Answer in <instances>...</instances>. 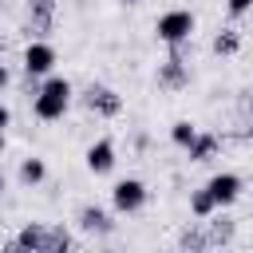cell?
Instances as JSON below:
<instances>
[{
	"label": "cell",
	"instance_id": "1",
	"mask_svg": "<svg viewBox=\"0 0 253 253\" xmlns=\"http://www.w3.org/2000/svg\"><path fill=\"white\" fill-rule=\"evenodd\" d=\"M32 107H36V115L40 119H63V111L71 107V83L67 79H47L43 87H40V95L32 99Z\"/></svg>",
	"mask_w": 253,
	"mask_h": 253
},
{
	"label": "cell",
	"instance_id": "2",
	"mask_svg": "<svg viewBox=\"0 0 253 253\" xmlns=\"http://www.w3.org/2000/svg\"><path fill=\"white\" fill-rule=\"evenodd\" d=\"M154 32H158V40H162V43H178V40H190V36H194V16H190L186 8H174V12L158 16Z\"/></svg>",
	"mask_w": 253,
	"mask_h": 253
},
{
	"label": "cell",
	"instance_id": "3",
	"mask_svg": "<svg viewBox=\"0 0 253 253\" xmlns=\"http://www.w3.org/2000/svg\"><path fill=\"white\" fill-rule=\"evenodd\" d=\"M83 107H87L91 115H103V119H115V115L123 111V99H119V91H111L107 83H91V87L83 91Z\"/></svg>",
	"mask_w": 253,
	"mask_h": 253
},
{
	"label": "cell",
	"instance_id": "4",
	"mask_svg": "<svg viewBox=\"0 0 253 253\" xmlns=\"http://www.w3.org/2000/svg\"><path fill=\"white\" fill-rule=\"evenodd\" d=\"M111 202H115L119 213H134V210H142V202H146V186H142L138 178H123V182H115Z\"/></svg>",
	"mask_w": 253,
	"mask_h": 253
},
{
	"label": "cell",
	"instance_id": "5",
	"mask_svg": "<svg viewBox=\"0 0 253 253\" xmlns=\"http://www.w3.org/2000/svg\"><path fill=\"white\" fill-rule=\"evenodd\" d=\"M47 249V225L28 221L12 241H4V253H43Z\"/></svg>",
	"mask_w": 253,
	"mask_h": 253
},
{
	"label": "cell",
	"instance_id": "6",
	"mask_svg": "<svg viewBox=\"0 0 253 253\" xmlns=\"http://www.w3.org/2000/svg\"><path fill=\"white\" fill-rule=\"evenodd\" d=\"M51 20H55V0H28V24H24V32L32 40H43L51 32Z\"/></svg>",
	"mask_w": 253,
	"mask_h": 253
},
{
	"label": "cell",
	"instance_id": "7",
	"mask_svg": "<svg viewBox=\"0 0 253 253\" xmlns=\"http://www.w3.org/2000/svg\"><path fill=\"white\" fill-rule=\"evenodd\" d=\"M51 63H55V47L43 43V40H32L28 51H24V71H28V75H47Z\"/></svg>",
	"mask_w": 253,
	"mask_h": 253
},
{
	"label": "cell",
	"instance_id": "8",
	"mask_svg": "<svg viewBox=\"0 0 253 253\" xmlns=\"http://www.w3.org/2000/svg\"><path fill=\"white\" fill-rule=\"evenodd\" d=\"M158 87L162 91H182L186 83H190V71H186V59H174V55H166L162 63H158Z\"/></svg>",
	"mask_w": 253,
	"mask_h": 253
},
{
	"label": "cell",
	"instance_id": "9",
	"mask_svg": "<svg viewBox=\"0 0 253 253\" xmlns=\"http://www.w3.org/2000/svg\"><path fill=\"white\" fill-rule=\"evenodd\" d=\"M206 190L213 194L217 206H229V202H237V194H241V178H237V174H213V178L206 182Z\"/></svg>",
	"mask_w": 253,
	"mask_h": 253
},
{
	"label": "cell",
	"instance_id": "10",
	"mask_svg": "<svg viewBox=\"0 0 253 253\" xmlns=\"http://www.w3.org/2000/svg\"><path fill=\"white\" fill-rule=\"evenodd\" d=\"M79 229L107 237V233L115 229V221H111V213H107L103 206H83V210H79Z\"/></svg>",
	"mask_w": 253,
	"mask_h": 253
},
{
	"label": "cell",
	"instance_id": "11",
	"mask_svg": "<svg viewBox=\"0 0 253 253\" xmlns=\"http://www.w3.org/2000/svg\"><path fill=\"white\" fill-rule=\"evenodd\" d=\"M111 166H115V146H111L107 138L91 142V146H87V170H91V174H111Z\"/></svg>",
	"mask_w": 253,
	"mask_h": 253
},
{
	"label": "cell",
	"instance_id": "12",
	"mask_svg": "<svg viewBox=\"0 0 253 253\" xmlns=\"http://www.w3.org/2000/svg\"><path fill=\"white\" fill-rule=\"evenodd\" d=\"M233 233H237L233 217H217V221H210V229H206V245H210V249L229 245V241H233Z\"/></svg>",
	"mask_w": 253,
	"mask_h": 253
},
{
	"label": "cell",
	"instance_id": "13",
	"mask_svg": "<svg viewBox=\"0 0 253 253\" xmlns=\"http://www.w3.org/2000/svg\"><path fill=\"white\" fill-rule=\"evenodd\" d=\"M217 146H221V142H217L213 134H194V142H190L186 150H190V162H210V158L217 154Z\"/></svg>",
	"mask_w": 253,
	"mask_h": 253
},
{
	"label": "cell",
	"instance_id": "14",
	"mask_svg": "<svg viewBox=\"0 0 253 253\" xmlns=\"http://www.w3.org/2000/svg\"><path fill=\"white\" fill-rule=\"evenodd\" d=\"M67 249H75V237L63 225H47V249L43 253H67Z\"/></svg>",
	"mask_w": 253,
	"mask_h": 253
},
{
	"label": "cell",
	"instance_id": "15",
	"mask_svg": "<svg viewBox=\"0 0 253 253\" xmlns=\"http://www.w3.org/2000/svg\"><path fill=\"white\" fill-rule=\"evenodd\" d=\"M43 174H47L43 158H24V162H20V182H24V186H40Z\"/></svg>",
	"mask_w": 253,
	"mask_h": 253
},
{
	"label": "cell",
	"instance_id": "16",
	"mask_svg": "<svg viewBox=\"0 0 253 253\" xmlns=\"http://www.w3.org/2000/svg\"><path fill=\"white\" fill-rule=\"evenodd\" d=\"M213 210H217V202H213V194H210L206 186L190 194V213H194V217H210Z\"/></svg>",
	"mask_w": 253,
	"mask_h": 253
},
{
	"label": "cell",
	"instance_id": "17",
	"mask_svg": "<svg viewBox=\"0 0 253 253\" xmlns=\"http://www.w3.org/2000/svg\"><path fill=\"white\" fill-rule=\"evenodd\" d=\"M178 249H190V253L210 249V245H206V229H202V225H186V229L178 233Z\"/></svg>",
	"mask_w": 253,
	"mask_h": 253
},
{
	"label": "cell",
	"instance_id": "18",
	"mask_svg": "<svg viewBox=\"0 0 253 253\" xmlns=\"http://www.w3.org/2000/svg\"><path fill=\"white\" fill-rule=\"evenodd\" d=\"M237 47H241V36L233 28H225V32L213 36V55H237Z\"/></svg>",
	"mask_w": 253,
	"mask_h": 253
},
{
	"label": "cell",
	"instance_id": "19",
	"mask_svg": "<svg viewBox=\"0 0 253 253\" xmlns=\"http://www.w3.org/2000/svg\"><path fill=\"white\" fill-rule=\"evenodd\" d=\"M194 134H198V126H194L190 119H178V123L170 126V138H174L178 146H190V142H194Z\"/></svg>",
	"mask_w": 253,
	"mask_h": 253
},
{
	"label": "cell",
	"instance_id": "20",
	"mask_svg": "<svg viewBox=\"0 0 253 253\" xmlns=\"http://www.w3.org/2000/svg\"><path fill=\"white\" fill-rule=\"evenodd\" d=\"M253 8V0H229V16H245Z\"/></svg>",
	"mask_w": 253,
	"mask_h": 253
},
{
	"label": "cell",
	"instance_id": "21",
	"mask_svg": "<svg viewBox=\"0 0 253 253\" xmlns=\"http://www.w3.org/2000/svg\"><path fill=\"white\" fill-rule=\"evenodd\" d=\"M8 123H12V111H8V107H4V103H0V130H4V126H8Z\"/></svg>",
	"mask_w": 253,
	"mask_h": 253
},
{
	"label": "cell",
	"instance_id": "22",
	"mask_svg": "<svg viewBox=\"0 0 253 253\" xmlns=\"http://www.w3.org/2000/svg\"><path fill=\"white\" fill-rule=\"evenodd\" d=\"M8 79H12V75H8V63H4V59H0V91H4V87H8Z\"/></svg>",
	"mask_w": 253,
	"mask_h": 253
},
{
	"label": "cell",
	"instance_id": "23",
	"mask_svg": "<svg viewBox=\"0 0 253 253\" xmlns=\"http://www.w3.org/2000/svg\"><path fill=\"white\" fill-rule=\"evenodd\" d=\"M0 150H4V130H0Z\"/></svg>",
	"mask_w": 253,
	"mask_h": 253
},
{
	"label": "cell",
	"instance_id": "24",
	"mask_svg": "<svg viewBox=\"0 0 253 253\" xmlns=\"http://www.w3.org/2000/svg\"><path fill=\"white\" fill-rule=\"evenodd\" d=\"M0 194H4V174H0Z\"/></svg>",
	"mask_w": 253,
	"mask_h": 253
},
{
	"label": "cell",
	"instance_id": "25",
	"mask_svg": "<svg viewBox=\"0 0 253 253\" xmlns=\"http://www.w3.org/2000/svg\"><path fill=\"white\" fill-rule=\"evenodd\" d=\"M123 4H138V0H123Z\"/></svg>",
	"mask_w": 253,
	"mask_h": 253
},
{
	"label": "cell",
	"instance_id": "26",
	"mask_svg": "<svg viewBox=\"0 0 253 253\" xmlns=\"http://www.w3.org/2000/svg\"><path fill=\"white\" fill-rule=\"evenodd\" d=\"M249 138H253V126H249Z\"/></svg>",
	"mask_w": 253,
	"mask_h": 253
}]
</instances>
